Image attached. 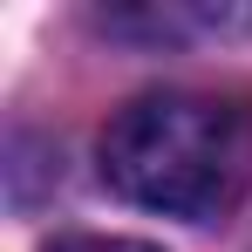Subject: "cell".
Masks as SVG:
<instances>
[{"instance_id":"obj_1","label":"cell","mask_w":252,"mask_h":252,"mask_svg":"<svg viewBox=\"0 0 252 252\" xmlns=\"http://www.w3.org/2000/svg\"><path fill=\"white\" fill-rule=\"evenodd\" d=\"M109 191L164 218H218L252 184V109L205 89H150L102 129Z\"/></svg>"},{"instance_id":"obj_2","label":"cell","mask_w":252,"mask_h":252,"mask_svg":"<svg viewBox=\"0 0 252 252\" xmlns=\"http://www.w3.org/2000/svg\"><path fill=\"white\" fill-rule=\"evenodd\" d=\"M48 252H157V246H136V239H62Z\"/></svg>"}]
</instances>
